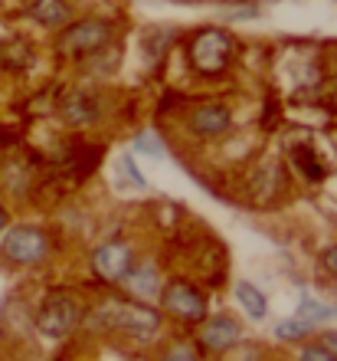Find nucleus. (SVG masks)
<instances>
[{
    "label": "nucleus",
    "instance_id": "nucleus-8",
    "mask_svg": "<svg viewBox=\"0 0 337 361\" xmlns=\"http://www.w3.org/2000/svg\"><path fill=\"white\" fill-rule=\"evenodd\" d=\"M239 335H243V329L233 315H216V319H206L203 332H200V345L206 352H229L239 342Z\"/></svg>",
    "mask_w": 337,
    "mask_h": 361
},
{
    "label": "nucleus",
    "instance_id": "nucleus-20",
    "mask_svg": "<svg viewBox=\"0 0 337 361\" xmlns=\"http://www.w3.org/2000/svg\"><path fill=\"white\" fill-rule=\"evenodd\" d=\"M321 263H324V269H328L331 276H337V247L324 250V257H321Z\"/></svg>",
    "mask_w": 337,
    "mask_h": 361
},
{
    "label": "nucleus",
    "instance_id": "nucleus-5",
    "mask_svg": "<svg viewBox=\"0 0 337 361\" xmlns=\"http://www.w3.org/2000/svg\"><path fill=\"white\" fill-rule=\"evenodd\" d=\"M108 39H112V23H105V20H79V23L63 30L59 49L63 53H92V49H102Z\"/></svg>",
    "mask_w": 337,
    "mask_h": 361
},
{
    "label": "nucleus",
    "instance_id": "nucleus-22",
    "mask_svg": "<svg viewBox=\"0 0 337 361\" xmlns=\"http://www.w3.org/2000/svg\"><path fill=\"white\" fill-rule=\"evenodd\" d=\"M4 227H7V214L0 210V237H4Z\"/></svg>",
    "mask_w": 337,
    "mask_h": 361
},
{
    "label": "nucleus",
    "instance_id": "nucleus-2",
    "mask_svg": "<svg viewBox=\"0 0 337 361\" xmlns=\"http://www.w3.org/2000/svg\"><path fill=\"white\" fill-rule=\"evenodd\" d=\"M4 243H0V253L10 259V263H17V267H33L39 259H46L49 253V237L43 233L39 227H13L4 233Z\"/></svg>",
    "mask_w": 337,
    "mask_h": 361
},
{
    "label": "nucleus",
    "instance_id": "nucleus-17",
    "mask_svg": "<svg viewBox=\"0 0 337 361\" xmlns=\"http://www.w3.org/2000/svg\"><path fill=\"white\" fill-rule=\"evenodd\" d=\"M160 361H200V355L193 352L187 342H177V345H170L167 352L160 355Z\"/></svg>",
    "mask_w": 337,
    "mask_h": 361
},
{
    "label": "nucleus",
    "instance_id": "nucleus-19",
    "mask_svg": "<svg viewBox=\"0 0 337 361\" xmlns=\"http://www.w3.org/2000/svg\"><path fill=\"white\" fill-rule=\"evenodd\" d=\"M122 174H125V178H128V180H132V184H134V190H141V188H144V178H141V174H138V168H134V161H132V158H125V161H122Z\"/></svg>",
    "mask_w": 337,
    "mask_h": 361
},
{
    "label": "nucleus",
    "instance_id": "nucleus-12",
    "mask_svg": "<svg viewBox=\"0 0 337 361\" xmlns=\"http://www.w3.org/2000/svg\"><path fill=\"white\" fill-rule=\"evenodd\" d=\"M30 13L43 27H59V23L69 20V0H33Z\"/></svg>",
    "mask_w": 337,
    "mask_h": 361
},
{
    "label": "nucleus",
    "instance_id": "nucleus-10",
    "mask_svg": "<svg viewBox=\"0 0 337 361\" xmlns=\"http://www.w3.org/2000/svg\"><path fill=\"white\" fill-rule=\"evenodd\" d=\"M122 286L134 299H158L160 295V276L151 263H132V269L122 276Z\"/></svg>",
    "mask_w": 337,
    "mask_h": 361
},
{
    "label": "nucleus",
    "instance_id": "nucleus-14",
    "mask_svg": "<svg viewBox=\"0 0 337 361\" xmlns=\"http://www.w3.org/2000/svg\"><path fill=\"white\" fill-rule=\"evenodd\" d=\"M311 329H314V322H311V319L291 315V319H285V322L275 325V335H279V338H285V342H295V338H305Z\"/></svg>",
    "mask_w": 337,
    "mask_h": 361
},
{
    "label": "nucleus",
    "instance_id": "nucleus-16",
    "mask_svg": "<svg viewBox=\"0 0 337 361\" xmlns=\"http://www.w3.org/2000/svg\"><path fill=\"white\" fill-rule=\"evenodd\" d=\"M134 148H138L141 154H151V158H164V154H167L164 142H160L154 132H141L138 138H134Z\"/></svg>",
    "mask_w": 337,
    "mask_h": 361
},
{
    "label": "nucleus",
    "instance_id": "nucleus-21",
    "mask_svg": "<svg viewBox=\"0 0 337 361\" xmlns=\"http://www.w3.org/2000/svg\"><path fill=\"white\" fill-rule=\"evenodd\" d=\"M324 348H328V352L337 358V335H328V338H324Z\"/></svg>",
    "mask_w": 337,
    "mask_h": 361
},
{
    "label": "nucleus",
    "instance_id": "nucleus-3",
    "mask_svg": "<svg viewBox=\"0 0 337 361\" xmlns=\"http://www.w3.org/2000/svg\"><path fill=\"white\" fill-rule=\"evenodd\" d=\"M82 319V309L75 302L69 293H53L46 302L39 305V315H37V329L46 338H66L72 332L75 325Z\"/></svg>",
    "mask_w": 337,
    "mask_h": 361
},
{
    "label": "nucleus",
    "instance_id": "nucleus-11",
    "mask_svg": "<svg viewBox=\"0 0 337 361\" xmlns=\"http://www.w3.org/2000/svg\"><path fill=\"white\" fill-rule=\"evenodd\" d=\"M63 115H66V122H72V125H89V122H95L98 118V99H95L92 92H72L63 102Z\"/></svg>",
    "mask_w": 337,
    "mask_h": 361
},
{
    "label": "nucleus",
    "instance_id": "nucleus-9",
    "mask_svg": "<svg viewBox=\"0 0 337 361\" xmlns=\"http://www.w3.org/2000/svg\"><path fill=\"white\" fill-rule=\"evenodd\" d=\"M190 128L200 138H220V135H226L233 128V115L226 112L223 105H200L190 115Z\"/></svg>",
    "mask_w": 337,
    "mask_h": 361
},
{
    "label": "nucleus",
    "instance_id": "nucleus-6",
    "mask_svg": "<svg viewBox=\"0 0 337 361\" xmlns=\"http://www.w3.org/2000/svg\"><path fill=\"white\" fill-rule=\"evenodd\" d=\"M160 302L180 322H203L206 319V299L187 283H170L167 289H160Z\"/></svg>",
    "mask_w": 337,
    "mask_h": 361
},
{
    "label": "nucleus",
    "instance_id": "nucleus-1",
    "mask_svg": "<svg viewBox=\"0 0 337 361\" xmlns=\"http://www.w3.org/2000/svg\"><path fill=\"white\" fill-rule=\"evenodd\" d=\"M89 325L92 329H118V332L128 335H154L158 332V312L148 309V305H134V302H102L89 315Z\"/></svg>",
    "mask_w": 337,
    "mask_h": 361
},
{
    "label": "nucleus",
    "instance_id": "nucleus-7",
    "mask_svg": "<svg viewBox=\"0 0 337 361\" xmlns=\"http://www.w3.org/2000/svg\"><path fill=\"white\" fill-rule=\"evenodd\" d=\"M92 269L108 283H122V276L132 269V247L125 240H108L92 253Z\"/></svg>",
    "mask_w": 337,
    "mask_h": 361
},
{
    "label": "nucleus",
    "instance_id": "nucleus-13",
    "mask_svg": "<svg viewBox=\"0 0 337 361\" xmlns=\"http://www.w3.org/2000/svg\"><path fill=\"white\" fill-rule=\"evenodd\" d=\"M236 299H239V305L246 309V315H249V319H255V322H259V319H265V312H269L265 295L259 293L253 283H246V279H243V283H236Z\"/></svg>",
    "mask_w": 337,
    "mask_h": 361
},
{
    "label": "nucleus",
    "instance_id": "nucleus-4",
    "mask_svg": "<svg viewBox=\"0 0 337 361\" xmlns=\"http://www.w3.org/2000/svg\"><path fill=\"white\" fill-rule=\"evenodd\" d=\"M229 56H233V39L226 30H203L193 47H190V59L200 73H223L229 66Z\"/></svg>",
    "mask_w": 337,
    "mask_h": 361
},
{
    "label": "nucleus",
    "instance_id": "nucleus-15",
    "mask_svg": "<svg viewBox=\"0 0 337 361\" xmlns=\"http://www.w3.org/2000/svg\"><path fill=\"white\" fill-rule=\"evenodd\" d=\"M298 315H301V319H311V322L318 325V322H328V319H334L337 309H334V305H321L318 299L305 295V299H301V305H298Z\"/></svg>",
    "mask_w": 337,
    "mask_h": 361
},
{
    "label": "nucleus",
    "instance_id": "nucleus-18",
    "mask_svg": "<svg viewBox=\"0 0 337 361\" xmlns=\"http://www.w3.org/2000/svg\"><path fill=\"white\" fill-rule=\"evenodd\" d=\"M298 361H337V358L328 352V348H324V345H314V348H305Z\"/></svg>",
    "mask_w": 337,
    "mask_h": 361
}]
</instances>
